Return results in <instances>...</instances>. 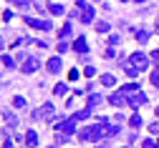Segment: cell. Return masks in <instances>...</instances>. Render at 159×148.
<instances>
[{
    "mask_svg": "<svg viewBox=\"0 0 159 148\" xmlns=\"http://www.w3.org/2000/svg\"><path fill=\"white\" fill-rule=\"evenodd\" d=\"M119 131V125L109 123L106 118H96L93 125H89V128H81L78 131V138L81 141H101V138H109Z\"/></svg>",
    "mask_w": 159,
    "mask_h": 148,
    "instance_id": "1",
    "label": "cell"
},
{
    "mask_svg": "<svg viewBox=\"0 0 159 148\" xmlns=\"http://www.w3.org/2000/svg\"><path fill=\"white\" fill-rule=\"evenodd\" d=\"M56 131L66 133V136H73L76 133V121L73 118H56Z\"/></svg>",
    "mask_w": 159,
    "mask_h": 148,
    "instance_id": "2",
    "label": "cell"
},
{
    "mask_svg": "<svg viewBox=\"0 0 159 148\" xmlns=\"http://www.w3.org/2000/svg\"><path fill=\"white\" fill-rule=\"evenodd\" d=\"M53 113H56L53 111V103H46V105H41V108L33 111V121H48Z\"/></svg>",
    "mask_w": 159,
    "mask_h": 148,
    "instance_id": "3",
    "label": "cell"
},
{
    "mask_svg": "<svg viewBox=\"0 0 159 148\" xmlns=\"http://www.w3.org/2000/svg\"><path fill=\"white\" fill-rule=\"evenodd\" d=\"M78 8H81V23H91L93 20V8L86 3V0H76Z\"/></svg>",
    "mask_w": 159,
    "mask_h": 148,
    "instance_id": "4",
    "label": "cell"
},
{
    "mask_svg": "<svg viewBox=\"0 0 159 148\" xmlns=\"http://www.w3.org/2000/svg\"><path fill=\"white\" fill-rule=\"evenodd\" d=\"M109 103H111V105H116V108H119V105H124V103H129V93H126L124 88H121V91H116V93H111Z\"/></svg>",
    "mask_w": 159,
    "mask_h": 148,
    "instance_id": "5",
    "label": "cell"
},
{
    "mask_svg": "<svg viewBox=\"0 0 159 148\" xmlns=\"http://www.w3.org/2000/svg\"><path fill=\"white\" fill-rule=\"evenodd\" d=\"M25 20V23L30 25V28H35V30H51V23H48V20H41V18H23Z\"/></svg>",
    "mask_w": 159,
    "mask_h": 148,
    "instance_id": "6",
    "label": "cell"
},
{
    "mask_svg": "<svg viewBox=\"0 0 159 148\" xmlns=\"http://www.w3.org/2000/svg\"><path fill=\"white\" fill-rule=\"evenodd\" d=\"M134 66L139 68V70H147V66H149V58L144 55V53H131V58H129Z\"/></svg>",
    "mask_w": 159,
    "mask_h": 148,
    "instance_id": "7",
    "label": "cell"
},
{
    "mask_svg": "<svg viewBox=\"0 0 159 148\" xmlns=\"http://www.w3.org/2000/svg\"><path fill=\"white\" fill-rule=\"evenodd\" d=\"M144 103H147V95L142 91H136V93L129 95V105H131V108H139V105H144Z\"/></svg>",
    "mask_w": 159,
    "mask_h": 148,
    "instance_id": "8",
    "label": "cell"
},
{
    "mask_svg": "<svg viewBox=\"0 0 159 148\" xmlns=\"http://www.w3.org/2000/svg\"><path fill=\"white\" fill-rule=\"evenodd\" d=\"M20 70H23V73H35V70H38V60H35V58H25V63L20 66Z\"/></svg>",
    "mask_w": 159,
    "mask_h": 148,
    "instance_id": "9",
    "label": "cell"
},
{
    "mask_svg": "<svg viewBox=\"0 0 159 148\" xmlns=\"http://www.w3.org/2000/svg\"><path fill=\"white\" fill-rule=\"evenodd\" d=\"M46 70H48V73H58V70H61V58H58V55L51 58V60L46 63Z\"/></svg>",
    "mask_w": 159,
    "mask_h": 148,
    "instance_id": "10",
    "label": "cell"
},
{
    "mask_svg": "<svg viewBox=\"0 0 159 148\" xmlns=\"http://www.w3.org/2000/svg\"><path fill=\"white\" fill-rule=\"evenodd\" d=\"M73 50H76V53H86V50H89L86 38H76V40H73Z\"/></svg>",
    "mask_w": 159,
    "mask_h": 148,
    "instance_id": "11",
    "label": "cell"
},
{
    "mask_svg": "<svg viewBox=\"0 0 159 148\" xmlns=\"http://www.w3.org/2000/svg\"><path fill=\"white\" fill-rule=\"evenodd\" d=\"M101 103H104V98H101V95H98V93H91V95H89V105H86V108H91V111H93V108H98Z\"/></svg>",
    "mask_w": 159,
    "mask_h": 148,
    "instance_id": "12",
    "label": "cell"
},
{
    "mask_svg": "<svg viewBox=\"0 0 159 148\" xmlns=\"http://www.w3.org/2000/svg\"><path fill=\"white\" fill-rule=\"evenodd\" d=\"M139 125H142V116H139V113H131V118H129V128L136 131Z\"/></svg>",
    "mask_w": 159,
    "mask_h": 148,
    "instance_id": "13",
    "label": "cell"
},
{
    "mask_svg": "<svg viewBox=\"0 0 159 148\" xmlns=\"http://www.w3.org/2000/svg\"><path fill=\"white\" fill-rule=\"evenodd\" d=\"M25 146H30V148L38 146V133H35V131H28V133H25Z\"/></svg>",
    "mask_w": 159,
    "mask_h": 148,
    "instance_id": "14",
    "label": "cell"
},
{
    "mask_svg": "<svg viewBox=\"0 0 159 148\" xmlns=\"http://www.w3.org/2000/svg\"><path fill=\"white\" fill-rule=\"evenodd\" d=\"M101 83H104V86H109V88H114V86H116V75L104 73V75H101Z\"/></svg>",
    "mask_w": 159,
    "mask_h": 148,
    "instance_id": "15",
    "label": "cell"
},
{
    "mask_svg": "<svg viewBox=\"0 0 159 148\" xmlns=\"http://www.w3.org/2000/svg\"><path fill=\"white\" fill-rule=\"evenodd\" d=\"M124 70H126L129 78H136V75H139V68L134 66V63H124Z\"/></svg>",
    "mask_w": 159,
    "mask_h": 148,
    "instance_id": "16",
    "label": "cell"
},
{
    "mask_svg": "<svg viewBox=\"0 0 159 148\" xmlns=\"http://www.w3.org/2000/svg\"><path fill=\"white\" fill-rule=\"evenodd\" d=\"M71 118H73V121H84V118H91V108H84V111H78V113H73Z\"/></svg>",
    "mask_w": 159,
    "mask_h": 148,
    "instance_id": "17",
    "label": "cell"
},
{
    "mask_svg": "<svg viewBox=\"0 0 159 148\" xmlns=\"http://www.w3.org/2000/svg\"><path fill=\"white\" fill-rule=\"evenodd\" d=\"M48 10H51V15H63V13H66V8L58 5V3H56V5H48Z\"/></svg>",
    "mask_w": 159,
    "mask_h": 148,
    "instance_id": "18",
    "label": "cell"
},
{
    "mask_svg": "<svg viewBox=\"0 0 159 148\" xmlns=\"http://www.w3.org/2000/svg\"><path fill=\"white\" fill-rule=\"evenodd\" d=\"M66 91H68V86H66V83H58V86L53 88V93H56V95H66Z\"/></svg>",
    "mask_w": 159,
    "mask_h": 148,
    "instance_id": "19",
    "label": "cell"
},
{
    "mask_svg": "<svg viewBox=\"0 0 159 148\" xmlns=\"http://www.w3.org/2000/svg\"><path fill=\"white\" fill-rule=\"evenodd\" d=\"M136 40H139V43H149V33L147 30H139L136 33Z\"/></svg>",
    "mask_w": 159,
    "mask_h": 148,
    "instance_id": "20",
    "label": "cell"
},
{
    "mask_svg": "<svg viewBox=\"0 0 159 148\" xmlns=\"http://www.w3.org/2000/svg\"><path fill=\"white\" fill-rule=\"evenodd\" d=\"M0 60H3V66H5V68H15V60H13L10 55H3Z\"/></svg>",
    "mask_w": 159,
    "mask_h": 148,
    "instance_id": "21",
    "label": "cell"
},
{
    "mask_svg": "<svg viewBox=\"0 0 159 148\" xmlns=\"http://www.w3.org/2000/svg\"><path fill=\"white\" fill-rule=\"evenodd\" d=\"M13 105H15V108H23V105H25V98H23V95H15V98H13Z\"/></svg>",
    "mask_w": 159,
    "mask_h": 148,
    "instance_id": "22",
    "label": "cell"
},
{
    "mask_svg": "<svg viewBox=\"0 0 159 148\" xmlns=\"http://www.w3.org/2000/svg\"><path fill=\"white\" fill-rule=\"evenodd\" d=\"M58 35H61V38H68V35H71V23H66V25L61 28V33H58Z\"/></svg>",
    "mask_w": 159,
    "mask_h": 148,
    "instance_id": "23",
    "label": "cell"
},
{
    "mask_svg": "<svg viewBox=\"0 0 159 148\" xmlns=\"http://www.w3.org/2000/svg\"><path fill=\"white\" fill-rule=\"evenodd\" d=\"M71 141V136H66V133H58L56 136V143H68Z\"/></svg>",
    "mask_w": 159,
    "mask_h": 148,
    "instance_id": "24",
    "label": "cell"
},
{
    "mask_svg": "<svg viewBox=\"0 0 159 148\" xmlns=\"http://www.w3.org/2000/svg\"><path fill=\"white\" fill-rule=\"evenodd\" d=\"M84 75H86V78H93V75H96V68H93V66H86Z\"/></svg>",
    "mask_w": 159,
    "mask_h": 148,
    "instance_id": "25",
    "label": "cell"
},
{
    "mask_svg": "<svg viewBox=\"0 0 159 148\" xmlns=\"http://www.w3.org/2000/svg\"><path fill=\"white\" fill-rule=\"evenodd\" d=\"M149 136H159V123H152L149 125Z\"/></svg>",
    "mask_w": 159,
    "mask_h": 148,
    "instance_id": "26",
    "label": "cell"
},
{
    "mask_svg": "<svg viewBox=\"0 0 159 148\" xmlns=\"http://www.w3.org/2000/svg\"><path fill=\"white\" fill-rule=\"evenodd\" d=\"M96 30H98V33H106V30H109V23H96Z\"/></svg>",
    "mask_w": 159,
    "mask_h": 148,
    "instance_id": "27",
    "label": "cell"
},
{
    "mask_svg": "<svg viewBox=\"0 0 159 148\" xmlns=\"http://www.w3.org/2000/svg\"><path fill=\"white\" fill-rule=\"evenodd\" d=\"M149 80H152V86H157V88H159V70H157V73H152V78H149Z\"/></svg>",
    "mask_w": 159,
    "mask_h": 148,
    "instance_id": "28",
    "label": "cell"
},
{
    "mask_svg": "<svg viewBox=\"0 0 159 148\" xmlns=\"http://www.w3.org/2000/svg\"><path fill=\"white\" fill-rule=\"evenodd\" d=\"M13 5H18V8H28V5H30V0H15Z\"/></svg>",
    "mask_w": 159,
    "mask_h": 148,
    "instance_id": "29",
    "label": "cell"
},
{
    "mask_svg": "<svg viewBox=\"0 0 159 148\" xmlns=\"http://www.w3.org/2000/svg\"><path fill=\"white\" fill-rule=\"evenodd\" d=\"M68 50V43H66V40H61V43H58V53H66Z\"/></svg>",
    "mask_w": 159,
    "mask_h": 148,
    "instance_id": "30",
    "label": "cell"
},
{
    "mask_svg": "<svg viewBox=\"0 0 159 148\" xmlns=\"http://www.w3.org/2000/svg\"><path fill=\"white\" fill-rule=\"evenodd\" d=\"M3 20H8V23H10V20H13V10H5V13H3Z\"/></svg>",
    "mask_w": 159,
    "mask_h": 148,
    "instance_id": "31",
    "label": "cell"
},
{
    "mask_svg": "<svg viewBox=\"0 0 159 148\" xmlns=\"http://www.w3.org/2000/svg\"><path fill=\"white\" fill-rule=\"evenodd\" d=\"M78 78V70H68V80H76Z\"/></svg>",
    "mask_w": 159,
    "mask_h": 148,
    "instance_id": "32",
    "label": "cell"
},
{
    "mask_svg": "<svg viewBox=\"0 0 159 148\" xmlns=\"http://www.w3.org/2000/svg\"><path fill=\"white\" fill-rule=\"evenodd\" d=\"M152 60H159V48H157V50L152 53Z\"/></svg>",
    "mask_w": 159,
    "mask_h": 148,
    "instance_id": "33",
    "label": "cell"
},
{
    "mask_svg": "<svg viewBox=\"0 0 159 148\" xmlns=\"http://www.w3.org/2000/svg\"><path fill=\"white\" fill-rule=\"evenodd\" d=\"M134 3H144V0H134Z\"/></svg>",
    "mask_w": 159,
    "mask_h": 148,
    "instance_id": "34",
    "label": "cell"
},
{
    "mask_svg": "<svg viewBox=\"0 0 159 148\" xmlns=\"http://www.w3.org/2000/svg\"><path fill=\"white\" fill-rule=\"evenodd\" d=\"M157 118H159V108H157Z\"/></svg>",
    "mask_w": 159,
    "mask_h": 148,
    "instance_id": "35",
    "label": "cell"
},
{
    "mask_svg": "<svg viewBox=\"0 0 159 148\" xmlns=\"http://www.w3.org/2000/svg\"><path fill=\"white\" fill-rule=\"evenodd\" d=\"M157 33H159V23H157Z\"/></svg>",
    "mask_w": 159,
    "mask_h": 148,
    "instance_id": "36",
    "label": "cell"
},
{
    "mask_svg": "<svg viewBox=\"0 0 159 148\" xmlns=\"http://www.w3.org/2000/svg\"><path fill=\"white\" fill-rule=\"evenodd\" d=\"M0 48H3V40H0Z\"/></svg>",
    "mask_w": 159,
    "mask_h": 148,
    "instance_id": "37",
    "label": "cell"
},
{
    "mask_svg": "<svg viewBox=\"0 0 159 148\" xmlns=\"http://www.w3.org/2000/svg\"><path fill=\"white\" fill-rule=\"evenodd\" d=\"M48 148H56V146H48Z\"/></svg>",
    "mask_w": 159,
    "mask_h": 148,
    "instance_id": "38",
    "label": "cell"
},
{
    "mask_svg": "<svg viewBox=\"0 0 159 148\" xmlns=\"http://www.w3.org/2000/svg\"><path fill=\"white\" fill-rule=\"evenodd\" d=\"M157 146H159V141H157Z\"/></svg>",
    "mask_w": 159,
    "mask_h": 148,
    "instance_id": "39",
    "label": "cell"
}]
</instances>
